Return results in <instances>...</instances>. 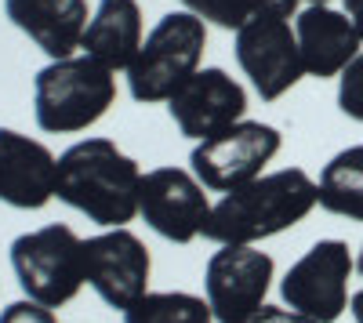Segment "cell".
<instances>
[{"mask_svg": "<svg viewBox=\"0 0 363 323\" xmlns=\"http://www.w3.org/2000/svg\"><path fill=\"white\" fill-rule=\"evenodd\" d=\"M320 203V186L301 167H284L225 193L203 225V240L222 244H258L277 232L306 222Z\"/></svg>", "mask_w": 363, "mask_h": 323, "instance_id": "6da1fadb", "label": "cell"}, {"mask_svg": "<svg viewBox=\"0 0 363 323\" xmlns=\"http://www.w3.org/2000/svg\"><path fill=\"white\" fill-rule=\"evenodd\" d=\"M142 167L109 138H84L58 157L55 196L95 225L124 229L138 215Z\"/></svg>", "mask_w": 363, "mask_h": 323, "instance_id": "7a4b0ae2", "label": "cell"}, {"mask_svg": "<svg viewBox=\"0 0 363 323\" xmlns=\"http://www.w3.org/2000/svg\"><path fill=\"white\" fill-rule=\"evenodd\" d=\"M116 102V76L91 55L48 62L33 80V116L48 135H73L99 124Z\"/></svg>", "mask_w": 363, "mask_h": 323, "instance_id": "3957f363", "label": "cell"}, {"mask_svg": "<svg viewBox=\"0 0 363 323\" xmlns=\"http://www.w3.org/2000/svg\"><path fill=\"white\" fill-rule=\"evenodd\" d=\"M207 47V22L193 11L164 15L128 66V91L135 102H167L196 69Z\"/></svg>", "mask_w": 363, "mask_h": 323, "instance_id": "277c9868", "label": "cell"}, {"mask_svg": "<svg viewBox=\"0 0 363 323\" xmlns=\"http://www.w3.org/2000/svg\"><path fill=\"white\" fill-rule=\"evenodd\" d=\"M11 269L26 298L58 309L80 295L87 283L84 240L69 225H44L11 240Z\"/></svg>", "mask_w": 363, "mask_h": 323, "instance_id": "5b68a950", "label": "cell"}, {"mask_svg": "<svg viewBox=\"0 0 363 323\" xmlns=\"http://www.w3.org/2000/svg\"><path fill=\"white\" fill-rule=\"evenodd\" d=\"M284 135L262 120H240L229 131L196 142L189 153V167L211 193H233L262 178L265 164L280 153Z\"/></svg>", "mask_w": 363, "mask_h": 323, "instance_id": "8992f818", "label": "cell"}, {"mask_svg": "<svg viewBox=\"0 0 363 323\" xmlns=\"http://www.w3.org/2000/svg\"><path fill=\"white\" fill-rule=\"evenodd\" d=\"M356 258L345 240H320L301 254L280 280L284 305L309 316L313 323H338L349 309V276Z\"/></svg>", "mask_w": 363, "mask_h": 323, "instance_id": "52a82bcc", "label": "cell"}, {"mask_svg": "<svg viewBox=\"0 0 363 323\" xmlns=\"http://www.w3.org/2000/svg\"><path fill=\"white\" fill-rule=\"evenodd\" d=\"M236 62L262 102L284 98L306 76L291 18H272V15L247 18L236 29Z\"/></svg>", "mask_w": 363, "mask_h": 323, "instance_id": "ba28073f", "label": "cell"}, {"mask_svg": "<svg viewBox=\"0 0 363 323\" xmlns=\"http://www.w3.org/2000/svg\"><path fill=\"white\" fill-rule=\"evenodd\" d=\"M272 258L251 244H222L207 258L203 295L215 312V323H240L265 305L272 287Z\"/></svg>", "mask_w": 363, "mask_h": 323, "instance_id": "9c48e42d", "label": "cell"}, {"mask_svg": "<svg viewBox=\"0 0 363 323\" xmlns=\"http://www.w3.org/2000/svg\"><path fill=\"white\" fill-rule=\"evenodd\" d=\"M138 215L157 237L171 244H193L196 237H203V225L211 218V200L193 171L153 167L142 174Z\"/></svg>", "mask_w": 363, "mask_h": 323, "instance_id": "30bf717a", "label": "cell"}, {"mask_svg": "<svg viewBox=\"0 0 363 323\" xmlns=\"http://www.w3.org/2000/svg\"><path fill=\"white\" fill-rule=\"evenodd\" d=\"M84 269H87V283L95 287V295L109 309L128 312L135 302L149 295L153 258H149L145 244L124 225L84 240Z\"/></svg>", "mask_w": 363, "mask_h": 323, "instance_id": "8fae6325", "label": "cell"}, {"mask_svg": "<svg viewBox=\"0 0 363 323\" xmlns=\"http://www.w3.org/2000/svg\"><path fill=\"white\" fill-rule=\"evenodd\" d=\"M167 113H171L174 128L186 135V138L207 142V138H215V135H222L233 124L244 120V113H247V91L225 69H218V66L196 69L167 98Z\"/></svg>", "mask_w": 363, "mask_h": 323, "instance_id": "7c38bea8", "label": "cell"}, {"mask_svg": "<svg viewBox=\"0 0 363 323\" xmlns=\"http://www.w3.org/2000/svg\"><path fill=\"white\" fill-rule=\"evenodd\" d=\"M58 160L44 142L0 128V203L18 211H40L55 200Z\"/></svg>", "mask_w": 363, "mask_h": 323, "instance_id": "4fadbf2b", "label": "cell"}, {"mask_svg": "<svg viewBox=\"0 0 363 323\" xmlns=\"http://www.w3.org/2000/svg\"><path fill=\"white\" fill-rule=\"evenodd\" d=\"M294 37L301 47V66L306 76H342L345 66L363 51V37L345 11L327 4H309L294 18Z\"/></svg>", "mask_w": 363, "mask_h": 323, "instance_id": "5bb4252c", "label": "cell"}, {"mask_svg": "<svg viewBox=\"0 0 363 323\" xmlns=\"http://www.w3.org/2000/svg\"><path fill=\"white\" fill-rule=\"evenodd\" d=\"M4 15L51 62L69 58L87 29V0H4Z\"/></svg>", "mask_w": 363, "mask_h": 323, "instance_id": "9a60e30c", "label": "cell"}, {"mask_svg": "<svg viewBox=\"0 0 363 323\" xmlns=\"http://www.w3.org/2000/svg\"><path fill=\"white\" fill-rule=\"evenodd\" d=\"M142 8L138 0H99L95 15H91L87 29H84V40L80 51L99 58L102 66L116 69H128L131 58L142 47Z\"/></svg>", "mask_w": 363, "mask_h": 323, "instance_id": "2e32d148", "label": "cell"}, {"mask_svg": "<svg viewBox=\"0 0 363 323\" xmlns=\"http://www.w3.org/2000/svg\"><path fill=\"white\" fill-rule=\"evenodd\" d=\"M316 186L323 211L349 222H363V145H349L330 157Z\"/></svg>", "mask_w": 363, "mask_h": 323, "instance_id": "e0dca14e", "label": "cell"}, {"mask_svg": "<svg viewBox=\"0 0 363 323\" xmlns=\"http://www.w3.org/2000/svg\"><path fill=\"white\" fill-rule=\"evenodd\" d=\"M124 323H215L207 298L186 290H157L124 312Z\"/></svg>", "mask_w": 363, "mask_h": 323, "instance_id": "ac0fdd59", "label": "cell"}, {"mask_svg": "<svg viewBox=\"0 0 363 323\" xmlns=\"http://www.w3.org/2000/svg\"><path fill=\"white\" fill-rule=\"evenodd\" d=\"M186 11H193L203 22H215L222 29H240L247 18H255L251 0H182Z\"/></svg>", "mask_w": 363, "mask_h": 323, "instance_id": "d6986e66", "label": "cell"}, {"mask_svg": "<svg viewBox=\"0 0 363 323\" xmlns=\"http://www.w3.org/2000/svg\"><path fill=\"white\" fill-rule=\"evenodd\" d=\"M338 109L349 120L363 124V51L345 66V73L338 76Z\"/></svg>", "mask_w": 363, "mask_h": 323, "instance_id": "ffe728a7", "label": "cell"}, {"mask_svg": "<svg viewBox=\"0 0 363 323\" xmlns=\"http://www.w3.org/2000/svg\"><path fill=\"white\" fill-rule=\"evenodd\" d=\"M0 323H58L55 309L33 302V298H22V302H11L0 309Z\"/></svg>", "mask_w": 363, "mask_h": 323, "instance_id": "44dd1931", "label": "cell"}, {"mask_svg": "<svg viewBox=\"0 0 363 323\" xmlns=\"http://www.w3.org/2000/svg\"><path fill=\"white\" fill-rule=\"evenodd\" d=\"M240 323H313V319L294 312V309H287V305H269L265 302L258 312H251L247 319H240Z\"/></svg>", "mask_w": 363, "mask_h": 323, "instance_id": "7402d4cb", "label": "cell"}, {"mask_svg": "<svg viewBox=\"0 0 363 323\" xmlns=\"http://www.w3.org/2000/svg\"><path fill=\"white\" fill-rule=\"evenodd\" d=\"M255 15H272V18H291L298 11V0H251Z\"/></svg>", "mask_w": 363, "mask_h": 323, "instance_id": "603a6c76", "label": "cell"}, {"mask_svg": "<svg viewBox=\"0 0 363 323\" xmlns=\"http://www.w3.org/2000/svg\"><path fill=\"white\" fill-rule=\"evenodd\" d=\"M345 4V15L352 18V26L359 29V37H363V0H342Z\"/></svg>", "mask_w": 363, "mask_h": 323, "instance_id": "cb8c5ba5", "label": "cell"}, {"mask_svg": "<svg viewBox=\"0 0 363 323\" xmlns=\"http://www.w3.org/2000/svg\"><path fill=\"white\" fill-rule=\"evenodd\" d=\"M349 312H352L356 323H363V290H356V295L349 298Z\"/></svg>", "mask_w": 363, "mask_h": 323, "instance_id": "d4e9b609", "label": "cell"}, {"mask_svg": "<svg viewBox=\"0 0 363 323\" xmlns=\"http://www.w3.org/2000/svg\"><path fill=\"white\" fill-rule=\"evenodd\" d=\"M356 273L363 276V247H359V254H356Z\"/></svg>", "mask_w": 363, "mask_h": 323, "instance_id": "484cf974", "label": "cell"}, {"mask_svg": "<svg viewBox=\"0 0 363 323\" xmlns=\"http://www.w3.org/2000/svg\"><path fill=\"white\" fill-rule=\"evenodd\" d=\"M306 4H327V0H306Z\"/></svg>", "mask_w": 363, "mask_h": 323, "instance_id": "4316f807", "label": "cell"}]
</instances>
